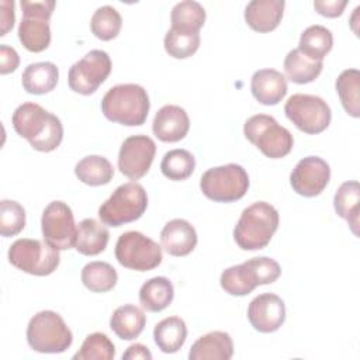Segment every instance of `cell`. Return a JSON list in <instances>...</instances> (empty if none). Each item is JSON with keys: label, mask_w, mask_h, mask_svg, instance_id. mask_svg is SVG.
Masks as SVG:
<instances>
[{"label": "cell", "mask_w": 360, "mask_h": 360, "mask_svg": "<svg viewBox=\"0 0 360 360\" xmlns=\"http://www.w3.org/2000/svg\"><path fill=\"white\" fill-rule=\"evenodd\" d=\"M14 131L39 152L55 150L63 139L60 120L37 103H22L11 117Z\"/></svg>", "instance_id": "6da1fadb"}, {"label": "cell", "mask_w": 360, "mask_h": 360, "mask_svg": "<svg viewBox=\"0 0 360 360\" xmlns=\"http://www.w3.org/2000/svg\"><path fill=\"white\" fill-rule=\"evenodd\" d=\"M150 101L146 90L136 83L117 84L104 94L101 111L108 121L139 127L146 121Z\"/></svg>", "instance_id": "7a4b0ae2"}, {"label": "cell", "mask_w": 360, "mask_h": 360, "mask_svg": "<svg viewBox=\"0 0 360 360\" xmlns=\"http://www.w3.org/2000/svg\"><path fill=\"white\" fill-rule=\"evenodd\" d=\"M278 222V212L271 204L253 202L242 211L233 228V239L242 250L264 249L276 233Z\"/></svg>", "instance_id": "3957f363"}, {"label": "cell", "mask_w": 360, "mask_h": 360, "mask_svg": "<svg viewBox=\"0 0 360 360\" xmlns=\"http://www.w3.org/2000/svg\"><path fill=\"white\" fill-rule=\"evenodd\" d=\"M280 276V264L271 257L260 256L225 269L219 283L222 290L229 295L243 297L250 294L257 285L274 283Z\"/></svg>", "instance_id": "277c9868"}, {"label": "cell", "mask_w": 360, "mask_h": 360, "mask_svg": "<svg viewBox=\"0 0 360 360\" xmlns=\"http://www.w3.org/2000/svg\"><path fill=\"white\" fill-rule=\"evenodd\" d=\"M148 207L145 188L136 181L118 186L100 205L98 217L104 225L121 226L139 219Z\"/></svg>", "instance_id": "5b68a950"}, {"label": "cell", "mask_w": 360, "mask_h": 360, "mask_svg": "<svg viewBox=\"0 0 360 360\" xmlns=\"http://www.w3.org/2000/svg\"><path fill=\"white\" fill-rule=\"evenodd\" d=\"M27 342L38 353H63L70 347L73 335L58 312L45 309L30 319Z\"/></svg>", "instance_id": "8992f818"}, {"label": "cell", "mask_w": 360, "mask_h": 360, "mask_svg": "<svg viewBox=\"0 0 360 360\" xmlns=\"http://www.w3.org/2000/svg\"><path fill=\"white\" fill-rule=\"evenodd\" d=\"M243 134L250 143L270 159L287 156L294 146L291 132L267 114H256L248 118Z\"/></svg>", "instance_id": "52a82bcc"}, {"label": "cell", "mask_w": 360, "mask_h": 360, "mask_svg": "<svg viewBox=\"0 0 360 360\" xmlns=\"http://www.w3.org/2000/svg\"><path fill=\"white\" fill-rule=\"evenodd\" d=\"M202 194L215 202H233L240 200L249 188L248 172L236 163L211 167L200 179Z\"/></svg>", "instance_id": "ba28073f"}, {"label": "cell", "mask_w": 360, "mask_h": 360, "mask_svg": "<svg viewBox=\"0 0 360 360\" xmlns=\"http://www.w3.org/2000/svg\"><path fill=\"white\" fill-rule=\"evenodd\" d=\"M8 262L18 270L32 276L52 274L60 262L59 250L45 240L22 238L11 243Z\"/></svg>", "instance_id": "9c48e42d"}, {"label": "cell", "mask_w": 360, "mask_h": 360, "mask_svg": "<svg viewBox=\"0 0 360 360\" xmlns=\"http://www.w3.org/2000/svg\"><path fill=\"white\" fill-rule=\"evenodd\" d=\"M114 253L122 267L136 271L153 270L163 259L162 246L138 231L121 233Z\"/></svg>", "instance_id": "30bf717a"}, {"label": "cell", "mask_w": 360, "mask_h": 360, "mask_svg": "<svg viewBox=\"0 0 360 360\" xmlns=\"http://www.w3.org/2000/svg\"><path fill=\"white\" fill-rule=\"evenodd\" d=\"M287 118L302 132L316 135L323 132L332 120L328 103L314 94H292L284 105Z\"/></svg>", "instance_id": "8fae6325"}, {"label": "cell", "mask_w": 360, "mask_h": 360, "mask_svg": "<svg viewBox=\"0 0 360 360\" xmlns=\"http://www.w3.org/2000/svg\"><path fill=\"white\" fill-rule=\"evenodd\" d=\"M112 63L110 55L101 49H91L69 69L68 83L75 93L90 96L110 76Z\"/></svg>", "instance_id": "7c38bea8"}, {"label": "cell", "mask_w": 360, "mask_h": 360, "mask_svg": "<svg viewBox=\"0 0 360 360\" xmlns=\"http://www.w3.org/2000/svg\"><path fill=\"white\" fill-rule=\"evenodd\" d=\"M44 240L58 250L75 248L77 226L72 208L63 201L49 202L41 217Z\"/></svg>", "instance_id": "4fadbf2b"}, {"label": "cell", "mask_w": 360, "mask_h": 360, "mask_svg": "<svg viewBox=\"0 0 360 360\" xmlns=\"http://www.w3.org/2000/svg\"><path fill=\"white\" fill-rule=\"evenodd\" d=\"M155 153V141L148 135L128 136L118 152V169L128 179L138 180L149 172Z\"/></svg>", "instance_id": "5bb4252c"}, {"label": "cell", "mask_w": 360, "mask_h": 360, "mask_svg": "<svg viewBox=\"0 0 360 360\" xmlns=\"http://www.w3.org/2000/svg\"><path fill=\"white\" fill-rule=\"evenodd\" d=\"M330 180V167L319 156H307L301 159L290 174L292 190L302 197H316Z\"/></svg>", "instance_id": "9a60e30c"}, {"label": "cell", "mask_w": 360, "mask_h": 360, "mask_svg": "<svg viewBox=\"0 0 360 360\" xmlns=\"http://www.w3.org/2000/svg\"><path fill=\"white\" fill-rule=\"evenodd\" d=\"M248 319L257 332H276L285 321L284 301L271 292L260 294L250 301L248 307Z\"/></svg>", "instance_id": "2e32d148"}, {"label": "cell", "mask_w": 360, "mask_h": 360, "mask_svg": "<svg viewBox=\"0 0 360 360\" xmlns=\"http://www.w3.org/2000/svg\"><path fill=\"white\" fill-rule=\"evenodd\" d=\"M190 129V118L184 108L176 104L163 105L153 117V135L162 142H179Z\"/></svg>", "instance_id": "e0dca14e"}, {"label": "cell", "mask_w": 360, "mask_h": 360, "mask_svg": "<svg viewBox=\"0 0 360 360\" xmlns=\"http://www.w3.org/2000/svg\"><path fill=\"white\" fill-rule=\"evenodd\" d=\"M197 232L194 226L181 218L169 221L160 232V245L170 255L183 257L190 255L197 246Z\"/></svg>", "instance_id": "ac0fdd59"}, {"label": "cell", "mask_w": 360, "mask_h": 360, "mask_svg": "<svg viewBox=\"0 0 360 360\" xmlns=\"http://www.w3.org/2000/svg\"><path fill=\"white\" fill-rule=\"evenodd\" d=\"M250 90L260 104L276 105L287 94V79L276 69H260L252 76Z\"/></svg>", "instance_id": "d6986e66"}, {"label": "cell", "mask_w": 360, "mask_h": 360, "mask_svg": "<svg viewBox=\"0 0 360 360\" xmlns=\"http://www.w3.org/2000/svg\"><path fill=\"white\" fill-rule=\"evenodd\" d=\"M284 7V0H252L245 7V21L253 31L270 32L280 25Z\"/></svg>", "instance_id": "ffe728a7"}, {"label": "cell", "mask_w": 360, "mask_h": 360, "mask_svg": "<svg viewBox=\"0 0 360 360\" xmlns=\"http://www.w3.org/2000/svg\"><path fill=\"white\" fill-rule=\"evenodd\" d=\"M232 356V338L222 330H214L200 336L188 352L190 360H229Z\"/></svg>", "instance_id": "44dd1931"}, {"label": "cell", "mask_w": 360, "mask_h": 360, "mask_svg": "<svg viewBox=\"0 0 360 360\" xmlns=\"http://www.w3.org/2000/svg\"><path fill=\"white\" fill-rule=\"evenodd\" d=\"M110 232L94 218H84L77 225L75 249L84 256H96L105 250Z\"/></svg>", "instance_id": "7402d4cb"}, {"label": "cell", "mask_w": 360, "mask_h": 360, "mask_svg": "<svg viewBox=\"0 0 360 360\" xmlns=\"http://www.w3.org/2000/svg\"><path fill=\"white\" fill-rule=\"evenodd\" d=\"M146 325V315L143 311L132 304H125L118 307L111 318V330L122 340H134L138 338Z\"/></svg>", "instance_id": "603a6c76"}, {"label": "cell", "mask_w": 360, "mask_h": 360, "mask_svg": "<svg viewBox=\"0 0 360 360\" xmlns=\"http://www.w3.org/2000/svg\"><path fill=\"white\" fill-rule=\"evenodd\" d=\"M59 79V69L52 62L30 63L21 76L22 87L30 94H45L52 91Z\"/></svg>", "instance_id": "cb8c5ba5"}, {"label": "cell", "mask_w": 360, "mask_h": 360, "mask_svg": "<svg viewBox=\"0 0 360 360\" xmlns=\"http://www.w3.org/2000/svg\"><path fill=\"white\" fill-rule=\"evenodd\" d=\"M174 297V288L166 277H152L145 281L139 290V302L149 312H160L166 309Z\"/></svg>", "instance_id": "d4e9b609"}, {"label": "cell", "mask_w": 360, "mask_h": 360, "mask_svg": "<svg viewBox=\"0 0 360 360\" xmlns=\"http://www.w3.org/2000/svg\"><path fill=\"white\" fill-rule=\"evenodd\" d=\"M359 202L360 186L356 180L345 181L339 186L333 197V207L336 214L343 218L354 235H359Z\"/></svg>", "instance_id": "484cf974"}, {"label": "cell", "mask_w": 360, "mask_h": 360, "mask_svg": "<svg viewBox=\"0 0 360 360\" xmlns=\"http://www.w3.org/2000/svg\"><path fill=\"white\" fill-rule=\"evenodd\" d=\"M283 68L290 82L297 84H307L314 82L321 75L323 62L314 60L304 55L298 48H295L285 55Z\"/></svg>", "instance_id": "4316f807"}, {"label": "cell", "mask_w": 360, "mask_h": 360, "mask_svg": "<svg viewBox=\"0 0 360 360\" xmlns=\"http://www.w3.org/2000/svg\"><path fill=\"white\" fill-rule=\"evenodd\" d=\"M187 339V326L180 316H169L156 323L153 340L163 353H176Z\"/></svg>", "instance_id": "83f0119b"}, {"label": "cell", "mask_w": 360, "mask_h": 360, "mask_svg": "<svg viewBox=\"0 0 360 360\" xmlns=\"http://www.w3.org/2000/svg\"><path fill=\"white\" fill-rule=\"evenodd\" d=\"M75 174L87 186H104L111 181L114 167L107 158L100 155H89L76 163Z\"/></svg>", "instance_id": "f1b7e54d"}, {"label": "cell", "mask_w": 360, "mask_h": 360, "mask_svg": "<svg viewBox=\"0 0 360 360\" xmlns=\"http://www.w3.org/2000/svg\"><path fill=\"white\" fill-rule=\"evenodd\" d=\"M17 34L22 46L30 52H42L51 44V27L42 18L22 17Z\"/></svg>", "instance_id": "f546056e"}, {"label": "cell", "mask_w": 360, "mask_h": 360, "mask_svg": "<svg viewBox=\"0 0 360 360\" xmlns=\"http://www.w3.org/2000/svg\"><path fill=\"white\" fill-rule=\"evenodd\" d=\"M333 46L330 30L323 25H311L300 37L298 49L314 60H323Z\"/></svg>", "instance_id": "4dcf8cb0"}, {"label": "cell", "mask_w": 360, "mask_h": 360, "mask_svg": "<svg viewBox=\"0 0 360 360\" xmlns=\"http://www.w3.org/2000/svg\"><path fill=\"white\" fill-rule=\"evenodd\" d=\"M205 10L198 1L184 0L172 8L170 22L173 30L184 32H200V28L205 22Z\"/></svg>", "instance_id": "1f68e13d"}, {"label": "cell", "mask_w": 360, "mask_h": 360, "mask_svg": "<svg viewBox=\"0 0 360 360\" xmlns=\"http://www.w3.org/2000/svg\"><path fill=\"white\" fill-rule=\"evenodd\" d=\"M336 93L345 111L354 117H360V73L357 69L343 70L335 83Z\"/></svg>", "instance_id": "d6a6232c"}, {"label": "cell", "mask_w": 360, "mask_h": 360, "mask_svg": "<svg viewBox=\"0 0 360 360\" xmlns=\"http://www.w3.org/2000/svg\"><path fill=\"white\" fill-rule=\"evenodd\" d=\"M82 283L93 292H107L118 281L115 269L107 262H90L82 269Z\"/></svg>", "instance_id": "836d02e7"}, {"label": "cell", "mask_w": 360, "mask_h": 360, "mask_svg": "<svg viewBox=\"0 0 360 360\" xmlns=\"http://www.w3.org/2000/svg\"><path fill=\"white\" fill-rule=\"evenodd\" d=\"M195 169L194 156L186 149H172L166 152L160 162V170L165 177L173 181L188 179Z\"/></svg>", "instance_id": "e575fe53"}, {"label": "cell", "mask_w": 360, "mask_h": 360, "mask_svg": "<svg viewBox=\"0 0 360 360\" xmlns=\"http://www.w3.org/2000/svg\"><path fill=\"white\" fill-rule=\"evenodd\" d=\"M122 27L121 14L112 6L98 7L90 20V28L96 38L111 41L117 38Z\"/></svg>", "instance_id": "d590c367"}, {"label": "cell", "mask_w": 360, "mask_h": 360, "mask_svg": "<svg viewBox=\"0 0 360 360\" xmlns=\"http://www.w3.org/2000/svg\"><path fill=\"white\" fill-rule=\"evenodd\" d=\"M165 51L174 59H186L200 48V32H184L170 28L165 35Z\"/></svg>", "instance_id": "8d00e7d4"}, {"label": "cell", "mask_w": 360, "mask_h": 360, "mask_svg": "<svg viewBox=\"0 0 360 360\" xmlns=\"http://www.w3.org/2000/svg\"><path fill=\"white\" fill-rule=\"evenodd\" d=\"M115 357V346L105 333L94 332L86 336L75 360H112Z\"/></svg>", "instance_id": "74e56055"}, {"label": "cell", "mask_w": 360, "mask_h": 360, "mask_svg": "<svg viewBox=\"0 0 360 360\" xmlns=\"http://www.w3.org/2000/svg\"><path fill=\"white\" fill-rule=\"evenodd\" d=\"M25 226V210L14 200L0 201V233L4 238L20 233Z\"/></svg>", "instance_id": "f35d334b"}, {"label": "cell", "mask_w": 360, "mask_h": 360, "mask_svg": "<svg viewBox=\"0 0 360 360\" xmlns=\"http://www.w3.org/2000/svg\"><path fill=\"white\" fill-rule=\"evenodd\" d=\"M20 6L22 10V15L25 18H42L49 21L55 8V1L53 0H41V1L21 0Z\"/></svg>", "instance_id": "ab89813d"}, {"label": "cell", "mask_w": 360, "mask_h": 360, "mask_svg": "<svg viewBox=\"0 0 360 360\" xmlns=\"http://www.w3.org/2000/svg\"><path fill=\"white\" fill-rule=\"evenodd\" d=\"M347 6L346 0H315L314 8L323 17L335 18L339 17L345 7Z\"/></svg>", "instance_id": "60d3db41"}, {"label": "cell", "mask_w": 360, "mask_h": 360, "mask_svg": "<svg viewBox=\"0 0 360 360\" xmlns=\"http://www.w3.org/2000/svg\"><path fill=\"white\" fill-rule=\"evenodd\" d=\"M20 65V56L17 51L6 44L0 45V73L7 75L14 72Z\"/></svg>", "instance_id": "b9f144b4"}, {"label": "cell", "mask_w": 360, "mask_h": 360, "mask_svg": "<svg viewBox=\"0 0 360 360\" xmlns=\"http://www.w3.org/2000/svg\"><path fill=\"white\" fill-rule=\"evenodd\" d=\"M0 8H1V14H0V22H1V31L0 35L4 37L14 25L15 21V14H14V1H8V0H1L0 1Z\"/></svg>", "instance_id": "7bdbcfd3"}, {"label": "cell", "mask_w": 360, "mask_h": 360, "mask_svg": "<svg viewBox=\"0 0 360 360\" xmlns=\"http://www.w3.org/2000/svg\"><path fill=\"white\" fill-rule=\"evenodd\" d=\"M122 359H125V360H134V359L150 360V359H152V353L149 352V349H148L145 345L135 343V345H131V346L124 352Z\"/></svg>", "instance_id": "ee69618b"}]
</instances>
